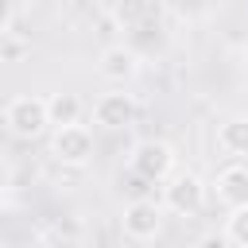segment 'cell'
<instances>
[{"mask_svg":"<svg viewBox=\"0 0 248 248\" xmlns=\"http://www.w3.org/2000/svg\"><path fill=\"white\" fill-rule=\"evenodd\" d=\"M217 147L221 155H229L232 163L248 159V116H229L217 124Z\"/></svg>","mask_w":248,"mask_h":248,"instance_id":"cell-9","label":"cell"},{"mask_svg":"<svg viewBox=\"0 0 248 248\" xmlns=\"http://www.w3.org/2000/svg\"><path fill=\"white\" fill-rule=\"evenodd\" d=\"M225 236L232 248H248V205L244 209H229L225 217Z\"/></svg>","mask_w":248,"mask_h":248,"instance_id":"cell-11","label":"cell"},{"mask_svg":"<svg viewBox=\"0 0 248 248\" xmlns=\"http://www.w3.org/2000/svg\"><path fill=\"white\" fill-rule=\"evenodd\" d=\"M4 124L16 140H39V136H46V128H54L50 124V105L39 93H16L4 105Z\"/></svg>","mask_w":248,"mask_h":248,"instance_id":"cell-1","label":"cell"},{"mask_svg":"<svg viewBox=\"0 0 248 248\" xmlns=\"http://www.w3.org/2000/svg\"><path fill=\"white\" fill-rule=\"evenodd\" d=\"M93 151H97V143H93V132L85 124H66V128L50 132V159L62 163V167H70V170L89 167Z\"/></svg>","mask_w":248,"mask_h":248,"instance_id":"cell-3","label":"cell"},{"mask_svg":"<svg viewBox=\"0 0 248 248\" xmlns=\"http://www.w3.org/2000/svg\"><path fill=\"white\" fill-rule=\"evenodd\" d=\"M46 105H50V124L54 128H66V124H78L81 120L78 93H54V97H46Z\"/></svg>","mask_w":248,"mask_h":248,"instance_id":"cell-10","label":"cell"},{"mask_svg":"<svg viewBox=\"0 0 248 248\" xmlns=\"http://www.w3.org/2000/svg\"><path fill=\"white\" fill-rule=\"evenodd\" d=\"M97 70H101V78H105V81L124 85V81H132V78L140 74V50H136L132 43H112V46H105V50H101Z\"/></svg>","mask_w":248,"mask_h":248,"instance_id":"cell-7","label":"cell"},{"mask_svg":"<svg viewBox=\"0 0 248 248\" xmlns=\"http://www.w3.org/2000/svg\"><path fill=\"white\" fill-rule=\"evenodd\" d=\"M120 229L132 240H155L163 232V205L155 198H132L120 213Z\"/></svg>","mask_w":248,"mask_h":248,"instance_id":"cell-5","label":"cell"},{"mask_svg":"<svg viewBox=\"0 0 248 248\" xmlns=\"http://www.w3.org/2000/svg\"><path fill=\"white\" fill-rule=\"evenodd\" d=\"M136 116H140V105H136V97L124 93V89H116V93H101L97 105H93V120H97L101 128H108V132L132 128Z\"/></svg>","mask_w":248,"mask_h":248,"instance_id":"cell-6","label":"cell"},{"mask_svg":"<svg viewBox=\"0 0 248 248\" xmlns=\"http://www.w3.org/2000/svg\"><path fill=\"white\" fill-rule=\"evenodd\" d=\"M128 167H132V174L143 178V182H170V178L178 174V155H174V147L163 143V140H143V143L132 147Z\"/></svg>","mask_w":248,"mask_h":248,"instance_id":"cell-2","label":"cell"},{"mask_svg":"<svg viewBox=\"0 0 248 248\" xmlns=\"http://www.w3.org/2000/svg\"><path fill=\"white\" fill-rule=\"evenodd\" d=\"M213 194H217L221 205H229V209H244V205H248V167H244V163H229V167H221L217 178H213Z\"/></svg>","mask_w":248,"mask_h":248,"instance_id":"cell-8","label":"cell"},{"mask_svg":"<svg viewBox=\"0 0 248 248\" xmlns=\"http://www.w3.org/2000/svg\"><path fill=\"white\" fill-rule=\"evenodd\" d=\"M205 205V182L194 170H178L170 182H163V209L174 217H198Z\"/></svg>","mask_w":248,"mask_h":248,"instance_id":"cell-4","label":"cell"}]
</instances>
